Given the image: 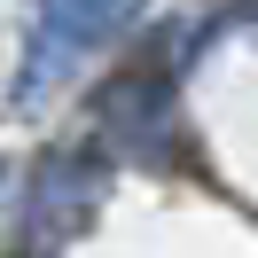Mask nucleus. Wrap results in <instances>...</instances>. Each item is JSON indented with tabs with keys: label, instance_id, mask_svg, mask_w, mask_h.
I'll return each instance as SVG.
<instances>
[{
	"label": "nucleus",
	"instance_id": "1",
	"mask_svg": "<svg viewBox=\"0 0 258 258\" xmlns=\"http://www.w3.org/2000/svg\"><path fill=\"white\" fill-rule=\"evenodd\" d=\"M141 16V0H39L32 32H24V71H16V110H39L94 47H110L125 24Z\"/></svg>",
	"mask_w": 258,
	"mask_h": 258
},
{
	"label": "nucleus",
	"instance_id": "2",
	"mask_svg": "<svg viewBox=\"0 0 258 258\" xmlns=\"http://www.w3.org/2000/svg\"><path fill=\"white\" fill-rule=\"evenodd\" d=\"M102 164L86 157V149H63V157H47L39 164V188H32V235L39 242H55V235H79L86 219H94V204H102Z\"/></svg>",
	"mask_w": 258,
	"mask_h": 258
},
{
	"label": "nucleus",
	"instance_id": "3",
	"mask_svg": "<svg viewBox=\"0 0 258 258\" xmlns=\"http://www.w3.org/2000/svg\"><path fill=\"white\" fill-rule=\"evenodd\" d=\"M102 125H110V141L125 149V157H164V141H172V86H164L157 71L117 79L110 94H102Z\"/></svg>",
	"mask_w": 258,
	"mask_h": 258
}]
</instances>
